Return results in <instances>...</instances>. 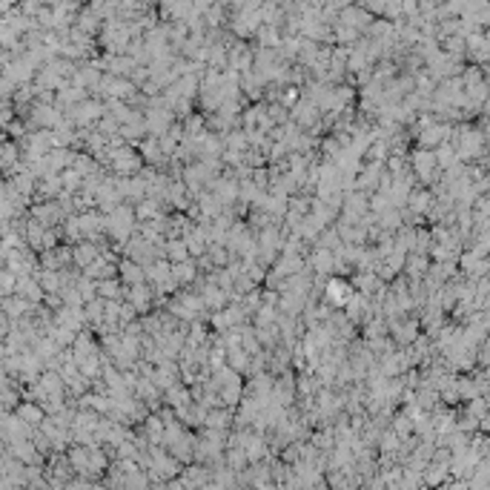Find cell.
Segmentation results:
<instances>
[{"mask_svg":"<svg viewBox=\"0 0 490 490\" xmlns=\"http://www.w3.org/2000/svg\"><path fill=\"white\" fill-rule=\"evenodd\" d=\"M132 227H135V209H132V207L117 204V207L109 209V215H106V229L115 235V238H121V244H126V238L132 235Z\"/></svg>","mask_w":490,"mask_h":490,"instance_id":"obj_1","label":"cell"},{"mask_svg":"<svg viewBox=\"0 0 490 490\" xmlns=\"http://www.w3.org/2000/svg\"><path fill=\"white\" fill-rule=\"evenodd\" d=\"M29 218L41 221L44 227H55V224H61V221L66 218V212H64L61 201L52 198V201H41V204H35V207L29 209Z\"/></svg>","mask_w":490,"mask_h":490,"instance_id":"obj_2","label":"cell"},{"mask_svg":"<svg viewBox=\"0 0 490 490\" xmlns=\"http://www.w3.org/2000/svg\"><path fill=\"white\" fill-rule=\"evenodd\" d=\"M32 310H35V304L29 299H23V296H17V292H12V296H0V312H3L9 321L26 319Z\"/></svg>","mask_w":490,"mask_h":490,"instance_id":"obj_3","label":"cell"},{"mask_svg":"<svg viewBox=\"0 0 490 490\" xmlns=\"http://www.w3.org/2000/svg\"><path fill=\"white\" fill-rule=\"evenodd\" d=\"M413 167H416V175L424 181V184H430V181H436L439 175H436V158H433V152L430 149H419L416 155H413Z\"/></svg>","mask_w":490,"mask_h":490,"instance_id":"obj_4","label":"cell"},{"mask_svg":"<svg viewBox=\"0 0 490 490\" xmlns=\"http://www.w3.org/2000/svg\"><path fill=\"white\" fill-rule=\"evenodd\" d=\"M201 307H204L201 296H181V299H175L169 304V312H172V316H178V319H195L201 312Z\"/></svg>","mask_w":490,"mask_h":490,"instance_id":"obj_5","label":"cell"},{"mask_svg":"<svg viewBox=\"0 0 490 490\" xmlns=\"http://www.w3.org/2000/svg\"><path fill=\"white\" fill-rule=\"evenodd\" d=\"M450 138V126L447 124H430L424 129H419V144L422 147H439Z\"/></svg>","mask_w":490,"mask_h":490,"instance_id":"obj_6","label":"cell"},{"mask_svg":"<svg viewBox=\"0 0 490 490\" xmlns=\"http://www.w3.org/2000/svg\"><path fill=\"white\" fill-rule=\"evenodd\" d=\"M17 419L29 427H41V422L46 419V410L37 402H23V404H17Z\"/></svg>","mask_w":490,"mask_h":490,"instance_id":"obj_7","label":"cell"},{"mask_svg":"<svg viewBox=\"0 0 490 490\" xmlns=\"http://www.w3.org/2000/svg\"><path fill=\"white\" fill-rule=\"evenodd\" d=\"M126 296H129V304L138 310V312H144L149 304H152V287L149 284H129V290H126Z\"/></svg>","mask_w":490,"mask_h":490,"instance_id":"obj_8","label":"cell"},{"mask_svg":"<svg viewBox=\"0 0 490 490\" xmlns=\"http://www.w3.org/2000/svg\"><path fill=\"white\" fill-rule=\"evenodd\" d=\"M97 244H92V241H77V247L72 249V264L77 267V270H84L86 264H92L95 258H97Z\"/></svg>","mask_w":490,"mask_h":490,"instance_id":"obj_9","label":"cell"},{"mask_svg":"<svg viewBox=\"0 0 490 490\" xmlns=\"http://www.w3.org/2000/svg\"><path fill=\"white\" fill-rule=\"evenodd\" d=\"M117 272H121L124 284H141V281H147L144 264H138V261H121V264H117Z\"/></svg>","mask_w":490,"mask_h":490,"instance_id":"obj_10","label":"cell"},{"mask_svg":"<svg viewBox=\"0 0 490 490\" xmlns=\"http://www.w3.org/2000/svg\"><path fill=\"white\" fill-rule=\"evenodd\" d=\"M350 296H352V284L339 281V279L327 284V301H330V304H347Z\"/></svg>","mask_w":490,"mask_h":490,"instance_id":"obj_11","label":"cell"},{"mask_svg":"<svg viewBox=\"0 0 490 490\" xmlns=\"http://www.w3.org/2000/svg\"><path fill=\"white\" fill-rule=\"evenodd\" d=\"M393 339L399 344H413L419 339V321H393Z\"/></svg>","mask_w":490,"mask_h":490,"instance_id":"obj_12","label":"cell"},{"mask_svg":"<svg viewBox=\"0 0 490 490\" xmlns=\"http://www.w3.org/2000/svg\"><path fill=\"white\" fill-rule=\"evenodd\" d=\"M304 270V261L296 256V252H287L284 249V258H279V264H276V276H296V272H301Z\"/></svg>","mask_w":490,"mask_h":490,"instance_id":"obj_13","label":"cell"},{"mask_svg":"<svg viewBox=\"0 0 490 490\" xmlns=\"http://www.w3.org/2000/svg\"><path fill=\"white\" fill-rule=\"evenodd\" d=\"M404 204L413 209V215H427L433 207V192H410Z\"/></svg>","mask_w":490,"mask_h":490,"instance_id":"obj_14","label":"cell"},{"mask_svg":"<svg viewBox=\"0 0 490 490\" xmlns=\"http://www.w3.org/2000/svg\"><path fill=\"white\" fill-rule=\"evenodd\" d=\"M97 296L106 299V301H117L124 296V287H121V281H115V279H101V281H97Z\"/></svg>","mask_w":490,"mask_h":490,"instance_id":"obj_15","label":"cell"},{"mask_svg":"<svg viewBox=\"0 0 490 490\" xmlns=\"http://www.w3.org/2000/svg\"><path fill=\"white\" fill-rule=\"evenodd\" d=\"M164 252L169 256V261H172V264H175V261H187V258H189V249H187L184 238H169V241L164 244Z\"/></svg>","mask_w":490,"mask_h":490,"instance_id":"obj_16","label":"cell"},{"mask_svg":"<svg viewBox=\"0 0 490 490\" xmlns=\"http://www.w3.org/2000/svg\"><path fill=\"white\" fill-rule=\"evenodd\" d=\"M402 267L410 272V279H422L424 272H427V256H424V252H422V256L416 252V256H410V258H407Z\"/></svg>","mask_w":490,"mask_h":490,"instance_id":"obj_17","label":"cell"},{"mask_svg":"<svg viewBox=\"0 0 490 490\" xmlns=\"http://www.w3.org/2000/svg\"><path fill=\"white\" fill-rule=\"evenodd\" d=\"M141 155H144L147 161H152V164H158V161H164V158H167V155H164V149H161V144H158V138H155V135H152L149 141H144V149H141Z\"/></svg>","mask_w":490,"mask_h":490,"instance_id":"obj_18","label":"cell"},{"mask_svg":"<svg viewBox=\"0 0 490 490\" xmlns=\"http://www.w3.org/2000/svg\"><path fill=\"white\" fill-rule=\"evenodd\" d=\"M15 284H17V276L9 270V267H0V296H12L15 292Z\"/></svg>","mask_w":490,"mask_h":490,"instance_id":"obj_19","label":"cell"},{"mask_svg":"<svg viewBox=\"0 0 490 490\" xmlns=\"http://www.w3.org/2000/svg\"><path fill=\"white\" fill-rule=\"evenodd\" d=\"M9 327H12V321L3 316V312H0V339H3L6 336V332H9Z\"/></svg>","mask_w":490,"mask_h":490,"instance_id":"obj_20","label":"cell"}]
</instances>
